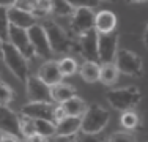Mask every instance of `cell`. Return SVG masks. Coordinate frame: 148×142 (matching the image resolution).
<instances>
[{"mask_svg":"<svg viewBox=\"0 0 148 142\" xmlns=\"http://www.w3.org/2000/svg\"><path fill=\"white\" fill-rule=\"evenodd\" d=\"M82 122H80V133H90V134H98L107 126L110 120V114L107 109H104L101 104H93L87 106L85 112L82 114Z\"/></svg>","mask_w":148,"mask_h":142,"instance_id":"6da1fadb","label":"cell"},{"mask_svg":"<svg viewBox=\"0 0 148 142\" xmlns=\"http://www.w3.org/2000/svg\"><path fill=\"white\" fill-rule=\"evenodd\" d=\"M2 59L5 62V65L8 66V70L21 82L25 84L27 77H29V63H27V59L22 55V52L16 46H13L10 41H3Z\"/></svg>","mask_w":148,"mask_h":142,"instance_id":"7a4b0ae2","label":"cell"},{"mask_svg":"<svg viewBox=\"0 0 148 142\" xmlns=\"http://www.w3.org/2000/svg\"><path fill=\"white\" fill-rule=\"evenodd\" d=\"M109 104L115 109V111H131L140 103V90L137 87H121V88H114L106 93Z\"/></svg>","mask_w":148,"mask_h":142,"instance_id":"3957f363","label":"cell"},{"mask_svg":"<svg viewBox=\"0 0 148 142\" xmlns=\"http://www.w3.org/2000/svg\"><path fill=\"white\" fill-rule=\"evenodd\" d=\"M115 66L118 68L120 74L126 76H139L142 73V59L136 52L128 49H118L114 59Z\"/></svg>","mask_w":148,"mask_h":142,"instance_id":"277c9868","label":"cell"},{"mask_svg":"<svg viewBox=\"0 0 148 142\" xmlns=\"http://www.w3.org/2000/svg\"><path fill=\"white\" fill-rule=\"evenodd\" d=\"M43 27L47 33L49 44H51V49L54 54H65V52L69 51L71 40H69V35L66 33L65 28L60 27L57 22H52V21L46 22Z\"/></svg>","mask_w":148,"mask_h":142,"instance_id":"5b68a950","label":"cell"},{"mask_svg":"<svg viewBox=\"0 0 148 142\" xmlns=\"http://www.w3.org/2000/svg\"><path fill=\"white\" fill-rule=\"evenodd\" d=\"M29 32V38H30V43L35 49V54L41 59H51L52 55V49H51V44H49V38H47V33H46L44 27L41 24H33L32 27L27 28Z\"/></svg>","mask_w":148,"mask_h":142,"instance_id":"8992f818","label":"cell"},{"mask_svg":"<svg viewBox=\"0 0 148 142\" xmlns=\"http://www.w3.org/2000/svg\"><path fill=\"white\" fill-rule=\"evenodd\" d=\"M13 46H16L22 55L25 57L27 60H32L33 57H36L35 54V49L30 43V38H29V32L27 28H22V27H17V26H11L10 24V30H8V40Z\"/></svg>","mask_w":148,"mask_h":142,"instance_id":"52a82bcc","label":"cell"},{"mask_svg":"<svg viewBox=\"0 0 148 142\" xmlns=\"http://www.w3.org/2000/svg\"><path fill=\"white\" fill-rule=\"evenodd\" d=\"M118 51V35L114 32L98 33V57L103 63H114Z\"/></svg>","mask_w":148,"mask_h":142,"instance_id":"ba28073f","label":"cell"},{"mask_svg":"<svg viewBox=\"0 0 148 142\" xmlns=\"http://www.w3.org/2000/svg\"><path fill=\"white\" fill-rule=\"evenodd\" d=\"M25 90L30 101H52L51 87L38 76H30L25 81Z\"/></svg>","mask_w":148,"mask_h":142,"instance_id":"9c48e42d","label":"cell"},{"mask_svg":"<svg viewBox=\"0 0 148 142\" xmlns=\"http://www.w3.org/2000/svg\"><path fill=\"white\" fill-rule=\"evenodd\" d=\"M21 114L30 119H44L54 122V106L51 101H30L21 108Z\"/></svg>","mask_w":148,"mask_h":142,"instance_id":"30bf717a","label":"cell"},{"mask_svg":"<svg viewBox=\"0 0 148 142\" xmlns=\"http://www.w3.org/2000/svg\"><path fill=\"white\" fill-rule=\"evenodd\" d=\"M73 32L82 35L84 32L95 28V13L93 8H76L71 14Z\"/></svg>","mask_w":148,"mask_h":142,"instance_id":"8fae6325","label":"cell"},{"mask_svg":"<svg viewBox=\"0 0 148 142\" xmlns=\"http://www.w3.org/2000/svg\"><path fill=\"white\" fill-rule=\"evenodd\" d=\"M79 46H80V52L87 60H99L98 57V32L95 28L84 32L82 35H79Z\"/></svg>","mask_w":148,"mask_h":142,"instance_id":"7c38bea8","label":"cell"},{"mask_svg":"<svg viewBox=\"0 0 148 142\" xmlns=\"http://www.w3.org/2000/svg\"><path fill=\"white\" fill-rule=\"evenodd\" d=\"M0 130L3 133H10L19 137L21 128H19V115L13 112L8 106L0 104Z\"/></svg>","mask_w":148,"mask_h":142,"instance_id":"4fadbf2b","label":"cell"},{"mask_svg":"<svg viewBox=\"0 0 148 142\" xmlns=\"http://www.w3.org/2000/svg\"><path fill=\"white\" fill-rule=\"evenodd\" d=\"M80 122L82 119L76 115H65L62 120L55 123V136L58 139H65L68 136H74L80 131Z\"/></svg>","mask_w":148,"mask_h":142,"instance_id":"5bb4252c","label":"cell"},{"mask_svg":"<svg viewBox=\"0 0 148 142\" xmlns=\"http://www.w3.org/2000/svg\"><path fill=\"white\" fill-rule=\"evenodd\" d=\"M8 21L11 26H17L22 28H29L33 24H36V17L32 14V11H27V10L21 8L17 5H13L8 8Z\"/></svg>","mask_w":148,"mask_h":142,"instance_id":"9a60e30c","label":"cell"},{"mask_svg":"<svg viewBox=\"0 0 148 142\" xmlns=\"http://www.w3.org/2000/svg\"><path fill=\"white\" fill-rule=\"evenodd\" d=\"M38 77H40L41 81H44L49 87L60 82V81H63V74L60 73L58 62H54V60L44 62L43 65L40 66V70H38Z\"/></svg>","mask_w":148,"mask_h":142,"instance_id":"2e32d148","label":"cell"},{"mask_svg":"<svg viewBox=\"0 0 148 142\" xmlns=\"http://www.w3.org/2000/svg\"><path fill=\"white\" fill-rule=\"evenodd\" d=\"M117 27V16L109 10L95 14V30L98 33H107V32H114Z\"/></svg>","mask_w":148,"mask_h":142,"instance_id":"e0dca14e","label":"cell"},{"mask_svg":"<svg viewBox=\"0 0 148 142\" xmlns=\"http://www.w3.org/2000/svg\"><path fill=\"white\" fill-rule=\"evenodd\" d=\"M74 95H76V88H74L71 84H66V82H63V81H60V82L51 85L52 101L58 103V104H62L66 99L73 98Z\"/></svg>","mask_w":148,"mask_h":142,"instance_id":"ac0fdd59","label":"cell"},{"mask_svg":"<svg viewBox=\"0 0 148 142\" xmlns=\"http://www.w3.org/2000/svg\"><path fill=\"white\" fill-rule=\"evenodd\" d=\"M99 71H101V66L98 65L96 62L87 60V62H84L82 65H80L79 74L85 82L93 84V82H98V81H99Z\"/></svg>","mask_w":148,"mask_h":142,"instance_id":"d6986e66","label":"cell"},{"mask_svg":"<svg viewBox=\"0 0 148 142\" xmlns=\"http://www.w3.org/2000/svg\"><path fill=\"white\" fill-rule=\"evenodd\" d=\"M63 109H65L66 115H76V117H82V114L85 112L87 109V103L84 101L82 98L76 97L74 95L73 98L66 99L65 103H62Z\"/></svg>","mask_w":148,"mask_h":142,"instance_id":"ffe728a7","label":"cell"},{"mask_svg":"<svg viewBox=\"0 0 148 142\" xmlns=\"http://www.w3.org/2000/svg\"><path fill=\"white\" fill-rule=\"evenodd\" d=\"M120 71L115 66V63H103L99 71V81L104 85H114L118 81Z\"/></svg>","mask_w":148,"mask_h":142,"instance_id":"44dd1931","label":"cell"},{"mask_svg":"<svg viewBox=\"0 0 148 142\" xmlns=\"http://www.w3.org/2000/svg\"><path fill=\"white\" fill-rule=\"evenodd\" d=\"M35 123V130L38 134L44 136L46 139H51L52 136H55V123L51 120H44V119H33Z\"/></svg>","mask_w":148,"mask_h":142,"instance_id":"7402d4cb","label":"cell"},{"mask_svg":"<svg viewBox=\"0 0 148 142\" xmlns=\"http://www.w3.org/2000/svg\"><path fill=\"white\" fill-rule=\"evenodd\" d=\"M51 3V11L55 14V16L60 17H68L71 16L74 8L68 3V0H49Z\"/></svg>","mask_w":148,"mask_h":142,"instance_id":"603a6c76","label":"cell"},{"mask_svg":"<svg viewBox=\"0 0 148 142\" xmlns=\"http://www.w3.org/2000/svg\"><path fill=\"white\" fill-rule=\"evenodd\" d=\"M120 122H121V126L125 128V130H134V128L139 126L140 119H139V115L131 109V111H123Z\"/></svg>","mask_w":148,"mask_h":142,"instance_id":"cb8c5ba5","label":"cell"},{"mask_svg":"<svg viewBox=\"0 0 148 142\" xmlns=\"http://www.w3.org/2000/svg\"><path fill=\"white\" fill-rule=\"evenodd\" d=\"M58 68H60V73L65 77V76H73V74H76V71L79 70V66H77V62L74 59L65 57V59L58 60Z\"/></svg>","mask_w":148,"mask_h":142,"instance_id":"d4e9b609","label":"cell"},{"mask_svg":"<svg viewBox=\"0 0 148 142\" xmlns=\"http://www.w3.org/2000/svg\"><path fill=\"white\" fill-rule=\"evenodd\" d=\"M19 128H21V136H22L24 139H27V137L32 136V134L36 133L33 119H30V117H27V115H21L19 117Z\"/></svg>","mask_w":148,"mask_h":142,"instance_id":"484cf974","label":"cell"},{"mask_svg":"<svg viewBox=\"0 0 148 142\" xmlns=\"http://www.w3.org/2000/svg\"><path fill=\"white\" fill-rule=\"evenodd\" d=\"M8 30H10V21H8V8L0 6V38L3 41L8 40Z\"/></svg>","mask_w":148,"mask_h":142,"instance_id":"4316f807","label":"cell"},{"mask_svg":"<svg viewBox=\"0 0 148 142\" xmlns=\"http://www.w3.org/2000/svg\"><path fill=\"white\" fill-rule=\"evenodd\" d=\"M13 99H14V92L10 88V85H6L5 82H0V104L8 106Z\"/></svg>","mask_w":148,"mask_h":142,"instance_id":"83f0119b","label":"cell"},{"mask_svg":"<svg viewBox=\"0 0 148 142\" xmlns=\"http://www.w3.org/2000/svg\"><path fill=\"white\" fill-rule=\"evenodd\" d=\"M109 142H132L136 141L132 133H129V130H125V131H117V133L110 134V137L107 139Z\"/></svg>","mask_w":148,"mask_h":142,"instance_id":"f1b7e54d","label":"cell"},{"mask_svg":"<svg viewBox=\"0 0 148 142\" xmlns=\"http://www.w3.org/2000/svg\"><path fill=\"white\" fill-rule=\"evenodd\" d=\"M103 0H68V3L76 8H98Z\"/></svg>","mask_w":148,"mask_h":142,"instance_id":"f546056e","label":"cell"},{"mask_svg":"<svg viewBox=\"0 0 148 142\" xmlns=\"http://www.w3.org/2000/svg\"><path fill=\"white\" fill-rule=\"evenodd\" d=\"M65 115H66V112H65V109H63L62 104L54 106V122H55V123H57L58 120H62Z\"/></svg>","mask_w":148,"mask_h":142,"instance_id":"4dcf8cb0","label":"cell"},{"mask_svg":"<svg viewBox=\"0 0 148 142\" xmlns=\"http://www.w3.org/2000/svg\"><path fill=\"white\" fill-rule=\"evenodd\" d=\"M76 141H84V142H98L101 141V137H96V134H90V133H82L79 137H76Z\"/></svg>","mask_w":148,"mask_h":142,"instance_id":"1f68e13d","label":"cell"},{"mask_svg":"<svg viewBox=\"0 0 148 142\" xmlns=\"http://www.w3.org/2000/svg\"><path fill=\"white\" fill-rule=\"evenodd\" d=\"M25 141H30V142H43V141H47L44 136H41V134H38V133H35V134H32L30 137H27Z\"/></svg>","mask_w":148,"mask_h":142,"instance_id":"d6a6232c","label":"cell"},{"mask_svg":"<svg viewBox=\"0 0 148 142\" xmlns=\"http://www.w3.org/2000/svg\"><path fill=\"white\" fill-rule=\"evenodd\" d=\"M17 0H0V6H5V8H10V6L16 5Z\"/></svg>","mask_w":148,"mask_h":142,"instance_id":"836d02e7","label":"cell"},{"mask_svg":"<svg viewBox=\"0 0 148 142\" xmlns=\"http://www.w3.org/2000/svg\"><path fill=\"white\" fill-rule=\"evenodd\" d=\"M143 43H145L147 49H148V24H147V30H145V35H143Z\"/></svg>","mask_w":148,"mask_h":142,"instance_id":"e575fe53","label":"cell"},{"mask_svg":"<svg viewBox=\"0 0 148 142\" xmlns=\"http://www.w3.org/2000/svg\"><path fill=\"white\" fill-rule=\"evenodd\" d=\"M128 3H143V2H148V0H125Z\"/></svg>","mask_w":148,"mask_h":142,"instance_id":"d590c367","label":"cell"},{"mask_svg":"<svg viewBox=\"0 0 148 142\" xmlns=\"http://www.w3.org/2000/svg\"><path fill=\"white\" fill-rule=\"evenodd\" d=\"M2 46H3V40L0 38V57H2Z\"/></svg>","mask_w":148,"mask_h":142,"instance_id":"8d00e7d4","label":"cell"},{"mask_svg":"<svg viewBox=\"0 0 148 142\" xmlns=\"http://www.w3.org/2000/svg\"><path fill=\"white\" fill-rule=\"evenodd\" d=\"M0 142H3V131L0 130Z\"/></svg>","mask_w":148,"mask_h":142,"instance_id":"74e56055","label":"cell"},{"mask_svg":"<svg viewBox=\"0 0 148 142\" xmlns=\"http://www.w3.org/2000/svg\"><path fill=\"white\" fill-rule=\"evenodd\" d=\"M106 2H114V0H106Z\"/></svg>","mask_w":148,"mask_h":142,"instance_id":"f35d334b","label":"cell"}]
</instances>
